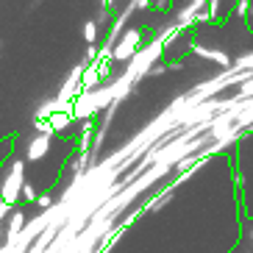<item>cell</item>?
Instances as JSON below:
<instances>
[{
    "label": "cell",
    "instance_id": "1",
    "mask_svg": "<svg viewBox=\"0 0 253 253\" xmlns=\"http://www.w3.org/2000/svg\"><path fill=\"white\" fill-rule=\"evenodd\" d=\"M23 170H25V164L14 162L11 170H8V175L3 178V184H0V201L6 203V206H14V203L23 198V186H25Z\"/></svg>",
    "mask_w": 253,
    "mask_h": 253
},
{
    "label": "cell",
    "instance_id": "2",
    "mask_svg": "<svg viewBox=\"0 0 253 253\" xmlns=\"http://www.w3.org/2000/svg\"><path fill=\"white\" fill-rule=\"evenodd\" d=\"M136 45H139V31L131 28L126 37H123V42H120V45L112 50V56H114V59H120V61H126V59H131V56H134Z\"/></svg>",
    "mask_w": 253,
    "mask_h": 253
},
{
    "label": "cell",
    "instance_id": "3",
    "mask_svg": "<svg viewBox=\"0 0 253 253\" xmlns=\"http://www.w3.org/2000/svg\"><path fill=\"white\" fill-rule=\"evenodd\" d=\"M47 148H50V136L47 134H39L31 139L28 145V162H37V159H42L47 153Z\"/></svg>",
    "mask_w": 253,
    "mask_h": 253
},
{
    "label": "cell",
    "instance_id": "4",
    "mask_svg": "<svg viewBox=\"0 0 253 253\" xmlns=\"http://www.w3.org/2000/svg\"><path fill=\"white\" fill-rule=\"evenodd\" d=\"M25 228V214L23 211H14L11 214V223H8V234H6V239L8 242H14L17 237H20V231Z\"/></svg>",
    "mask_w": 253,
    "mask_h": 253
},
{
    "label": "cell",
    "instance_id": "5",
    "mask_svg": "<svg viewBox=\"0 0 253 253\" xmlns=\"http://www.w3.org/2000/svg\"><path fill=\"white\" fill-rule=\"evenodd\" d=\"M195 53H198V56H203V59H211V61H217V64H225V67H228L231 64V59L228 56H225L223 50H211V47H195Z\"/></svg>",
    "mask_w": 253,
    "mask_h": 253
},
{
    "label": "cell",
    "instance_id": "6",
    "mask_svg": "<svg viewBox=\"0 0 253 253\" xmlns=\"http://www.w3.org/2000/svg\"><path fill=\"white\" fill-rule=\"evenodd\" d=\"M81 81H84V86H86V89H89V86H95V84L100 81V73H97V67H92V70H84Z\"/></svg>",
    "mask_w": 253,
    "mask_h": 253
},
{
    "label": "cell",
    "instance_id": "7",
    "mask_svg": "<svg viewBox=\"0 0 253 253\" xmlns=\"http://www.w3.org/2000/svg\"><path fill=\"white\" fill-rule=\"evenodd\" d=\"M84 39H86L89 45H95V39H97V23L95 20H89V23L84 25Z\"/></svg>",
    "mask_w": 253,
    "mask_h": 253
},
{
    "label": "cell",
    "instance_id": "8",
    "mask_svg": "<svg viewBox=\"0 0 253 253\" xmlns=\"http://www.w3.org/2000/svg\"><path fill=\"white\" fill-rule=\"evenodd\" d=\"M37 198H39V195H37V189H34V186H31V184H25V186H23V201H31V203H37Z\"/></svg>",
    "mask_w": 253,
    "mask_h": 253
},
{
    "label": "cell",
    "instance_id": "9",
    "mask_svg": "<svg viewBox=\"0 0 253 253\" xmlns=\"http://www.w3.org/2000/svg\"><path fill=\"white\" fill-rule=\"evenodd\" d=\"M37 206H39V209H50V206H53V198H50V195H39V198H37Z\"/></svg>",
    "mask_w": 253,
    "mask_h": 253
},
{
    "label": "cell",
    "instance_id": "10",
    "mask_svg": "<svg viewBox=\"0 0 253 253\" xmlns=\"http://www.w3.org/2000/svg\"><path fill=\"white\" fill-rule=\"evenodd\" d=\"M239 67H253V56H245V59H239Z\"/></svg>",
    "mask_w": 253,
    "mask_h": 253
},
{
    "label": "cell",
    "instance_id": "11",
    "mask_svg": "<svg viewBox=\"0 0 253 253\" xmlns=\"http://www.w3.org/2000/svg\"><path fill=\"white\" fill-rule=\"evenodd\" d=\"M106 3H109V0H106Z\"/></svg>",
    "mask_w": 253,
    "mask_h": 253
}]
</instances>
